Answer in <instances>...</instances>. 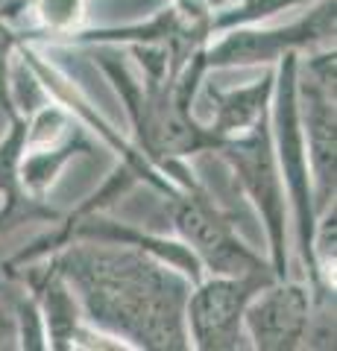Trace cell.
<instances>
[{
	"label": "cell",
	"instance_id": "1",
	"mask_svg": "<svg viewBox=\"0 0 337 351\" xmlns=\"http://www.w3.org/2000/svg\"><path fill=\"white\" fill-rule=\"evenodd\" d=\"M85 319L106 337L147 351L191 348L185 302L191 281L147 252L100 240H68L50 252Z\"/></svg>",
	"mask_w": 337,
	"mask_h": 351
},
{
	"label": "cell",
	"instance_id": "2",
	"mask_svg": "<svg viewBox=\"0 0 337 351\" xmlns=\"http://www.w3.org/2000/svg\"><path fill=\"white\" fill-rule=\"evenodd\" d=\"M170 223L176 237L197 255L202 272L211 276H258L273 272L270 261L255 255L235 232L232 217L220 211L211 193L200 182L176 184L173 193L165 196ZM276 276V272H273Z\"/></svg>",
	"mask_w": 337,
	"mask_h": 351
},
{
	"label": "cell",
	"instance_id": "3",
	"mask_svg": "<svg viewBox=\"0 0 337 351\" xmlns=\"http://www.w3.org/2000/svg\"><path fill=\"white\" fill-rule=\"evenodd\" d=\"M217 152L232 167L235 182L241 184V191L255 205L261 223H264L270 243V267H273L276 278H288V193L273 156L270 112L258 117L241 135L223 141Z\"/></svg>",
	"mask_w": 337,
	"mask_h": 351
},
{
	"label": "cell",
	"instance_id": "4",
	"mask_svg": "<svg viewBox=\"0 0 337 351\" xmlns=\"http://www.w3.org/2000/svg\"><path fill=\"white\" fill-rule=\"evenodd\" d=\"M337 59L334 47L311 50L305 64L297 62V106L299 126L308 149L311 188L317 217L334 205L337 184Z\"/></svg>",
	"mask_w": 337,
	"mask_h": 351
},
{
	"label": "cell",
	"instance_id": "5",
	"mask_svg": "<svg viewBox=\"0 0 337 351\" xmlns=\"http://www.w3.org/2000/svg\"><path fill=\"white\" fill-rule=\"evenodd\" d=\"M334 47V0H320L299 21L288 27H229L220 38L205 44L209 68H246V64H276L285 53Z\"/></svg>",
	"mask_w": 337,
	"mask_h": 351
},
{
	"label": "cell",
	"instance_id": "6",
	"mask_svg": "<svg viewBox=\"0 0 337 351\" xmlns=\"http://www.w3.org/2000/svg\"><path fill=\"white\" fill-rule=\"evenodd\" d=\"M276 281L273 272L258 276H209L191 284L185 302V325L194 348L202 351H235L244 348V311L249 299Z\"/></svg>",
	"mask_w": 337,
	"mask_h": 351
},
{
	"label": "cell",
	"instance_id": "7",
	"mask_svg": "<svg viewBox=\"0 0 337 351\" xmlns=\"http://www.w3.org/2000/svg\"><path fill=\"white\" fill-rule=\"evenodd\" d=\"M314 313V295L308 284L276 278L264 284L244 311V334L258 351L302 348Z\"/></svg>",
	"mask_w": 337,
	"mask_h": 351
},
{
	"label": "cell",
	"instance_id": "8",
	"mask_svg": "<svg viewBox=\"0 0 337 351\" xmlns=\"http://www.w3.org/2000/svg\"><path fill=\"white\" fill-rule=\"evenodd\" d=\"M273 80L276 71H267L264 76H258L255 82L241 85V88H217L214 82H205V94L211 106V117L209 126L220 141H229L235 135H241L258 117H264L270 112V97H273Z\"/></svg>",
	"mask_w": 337,
	"mask_h": 351
},
{
	"label": "cell",
	"instance_id": "9",
	"mask_svg": "<svg viewBox=\"0 0 337 351\" xmlns=\"http://www.w3.org/2000/svg\"><path fill=\"white\" fill-rule=\"evenodd\" d=\"M308 3V0H237V6L229 9V12L211 15V36L214 32H223L229 27H244V24H258L270 15L281 12V9Z\"/></svg>",
	"mask_w": 337,
	"mask_h": 351
},
{
	"label": "cell",
	"instance_id": "10",
	"mask_svg": "<svg viewBox=\"0 0 337 351\" xmlns=\"http://www.w3.org/2000/svg\"><path fill=\"white\" fill-rule=\"evenodd\" d=\"M18 32L6 24L3 12H0V114L6 120H15L21 117L15 112V103H12V88H9V73H12V59H15V47L21 44Z\"/></svg>",
	"mask_w": 337,
	"mask_h": 351
},
{
	"label": "cell",
	"instance_id": "11",
	"mask_svg": "<svg viewBox=\"0 0 337 351\" xmlns=\"http://www.w3.org/2000/svg\"><path fill=\"white\" fill-rule=\"evenodd\" d=\"M82 0H36V18L47 32H68L80 21Z\"/></svg>",
	"mask_w": 337,
	"mask_h": 351
},
{
	"label": "cell",
	"instance_id": "12",
	"mask_svg": "<svg viewBox=\"0 0 337 351\" xmlns=\"http://www.w3.org/2000/svg\"><path fill=\"white\" fill-rule=\"evenodd\" d=\"M18 293H12L6 281H0V348H18V325H15V302Z\"/></svg>",
	"mask_w": 337,
	"mask_h": 351
},
{
	"label": "cell",
	"instance_id": "13",
	"mask_svg": "<svg viewBox=\"0 0 337 351\" xmlns=\"http://www.w3.org/2000/svg\"><path fill=\"white\" fill-rule=\"evenodd\" d=\"M27 214H18V211H12V208H0V232H6V228H12V226H18V223H27Z\"/></svg>",
	"mask_w": 337,
	"mask_h": 351
},
{
	"label": "cell",
	"instance_id": "14",
	"mask_svg": "<svg viewBox=\"0 0 337 351\" xmlns=\"http://www.w3.org/2000/svg\"><path fill=\"white\" fill-rule=\"evenodd\" d=\"M6 123H9V120H6L3 114H0V132H3V126H6Z\"/></svg>",
	"mask_w": 337,
	"mask_h": 351
}]
</instances>
